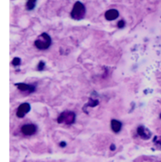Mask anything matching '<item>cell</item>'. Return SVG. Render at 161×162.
<instances>
[{
	"mask_svg": "<svg viewBox=\"0 0 161 162\" xmlns=\"http://www.w3.org/2000/svg\"><path fill=\"white\" fill-rule=\"evenodd\" d=\"M51 45V38L47 33H42L35 42V45L40 50L48 48Z\"/></svg>",
	"mask_w": 161,
	"mask_h": 162,
	"instance_id": "6da1fadb",
	"label": "cell"
},
{
	"mask_svg": "<svg viewBox=\"0 0 161 162\" xmlns=\"http://www.w3.org/2000/svg\"><path fill=\"white\" fill-rule=\"evenodd\" d=\"M86 13V9L84 4L80 2H77L74 4L71 12L72 18L74 20H81Z\"/></svg>",
	"mask_w": 161,
	"mask_h": 162,
	"instance_id": "7a4b0ae2",
	"label": "cell"
},
{
	"mask_svg": "<svg viewBox=\"0 0 161 162\" xmlns=\"http://www.w3.org/2000/svg\"><path fill=\"white\" fill-rule=\"evenodd\" d=\"M76 115L73 112L71 111H66V112L62 113L58 118V122L59 123H62L65 122L66 124L70 125L73 123L75 121Z\"/></svg>",
	"mask_w": 161,
	"mask_h": 162,
	"instance_id": "3957f363",
	"label": "cell"
},
{
	"mask_svg": "<svg viewBox=\"0 0 161 162\" xmlns=\"http://www.w3.org/2000/svg\"><path fill=\"white\" fill-rule=\"evenodd\" d=\"M30 110V106L28 103H23L18 108L16 115L19 118H23L27 113L29 112Z\"/></svg>",
	"mask_w": 161,
	"mask_h": 162,
	"instance_id": "277c9868",
	"label": "cell"
},
{
	"mask_svg": "<svg viewBox=\"0 0 161 162\" xmlns=\"http://www.w3.org/2000/svg\"><path fill=\"white\" fill-rule=\"evenodd\" d=\"M37 131V128L33 125H26L21 128L22 133L25 135L30 136L35 134Z\"/></svg>",
	"mask_w": 161,
	"mask_h": 162,
	"instance_id": "5b68a950",
	"label": "cell"
},
{
	"mask_svg": "<svg viewBox=\"0 0 161 162\" xmlns=\"http://www.w3.org/2000/svg\"><path fill=\"white\" fill-rule=\"evenodd\" d=\"M137 133L142 138L144 139H148L151 136V133L146 128L143 126H140L138 128Z\"/></svg>",
	"mask_w": 161,
	"mask_h": 162,
	"instance_id": "8992f818",
	"label": "cell"
},
{
	"mask_svg": "<svg viewBox=\"0 0 161 162\" xmlns=\"http://www.w3.org/2000/svg\"><path fill=\"white\" fill-rule=\"evenodd\" d=\"M119 15L118 12L116 10L112 9L107 11L105 13V18L108 20H114L118 18Z\"/></svg>",
	"mask_w": 161,
	"mask_h": 162,
	"instance_id": "52a82bcc",
	"label": "cell"
},
{
	"mask_svg": "<svg viewBox=\"0 0 161 162\" xmlns=\"http://www.w3.org/2000/svg\"><path fill=\"white\" fill-rule=\"evenodd\" d=\"M16 86L20 90L22 91H28L30 92H32L35 91V87L26 84L20 83V84H17Z\"/></svg>",
	"mask_w": 161,
	"mask_h": 162,
	"instance_id": "ba28073f",
	"label": "cell"
},
{
	"mask_svg": "<svg viewBox=\"0 0 161 162\" xmlns=\"http://www.w3.org/2000/svg\"><path fill=\"white\" fill-rule=\"evenodd\" d=\"M111 127L114 133H118L122 129V123L117 120L113 119L111 121Z\"/></svg>",
	"mask_w": 161,
	"mask_h": 162,
	"instance_id": "9c48e42d",
	"label": "cell"
},
{
	"mask_svg": "<svg viewBox=\"0 0 161 162\" xmlns=\"http://www.w3.org/2000/svg\"><path fill=\"white\" fill-rule=\"evenodd\" d=\"M36 0H28L27 4V7L28 10H32L35 6Z\"/></svg>",
	"mask_w": 161,
	"mask_h": 162,
	"instance_id": "30bf717a",
	"label": "cell"
},
{
	"mask_svg": "<svg viewBox=\"0 0 161 162\" xmlns=\"http://www.w3.org/2000/svg\"><path fill=\"white\" fill-rule=\"evenodd\" d=\"M20 62L21 61L19 58H15L12 61V64L13 65H20Z\"/></svg>",
	"mask_w": 161,
	"mask_h": 162,
	"instance_id": "8fae6325",
	"label": "cell"
},
{
	"mask_svg": "<svg viewBox=\"0 0 161 162\" xmlns=\"http://www.w3.org/2000/svg\"><path fill=\"white\" fill-rule=\"evenodd\" d=\"M124 26H125V22L123 20L120 21L118 23V26L120 28V29H122Z\"/></svg>",
	"mask_w": 161,
	"mask_h": 162,
	"instance_id": "7c38bea8",
	"label": "cell"
},
{
	"mask_svg": "<svg viewBox=\"0 0 161 162\" xmlns=\"http://www.w3.org/2000/svg\"><path fill=\"white\" fill-rule=\"evenodd\" d=\"M44 67V64L42 62H40L39 64V69H42Z\"/></svg>",
	"mask_w": 161,
	"mask_h": 162,
	"instance_id": "4fadbf2b",
	"label": "cell"
}]
</instances>
